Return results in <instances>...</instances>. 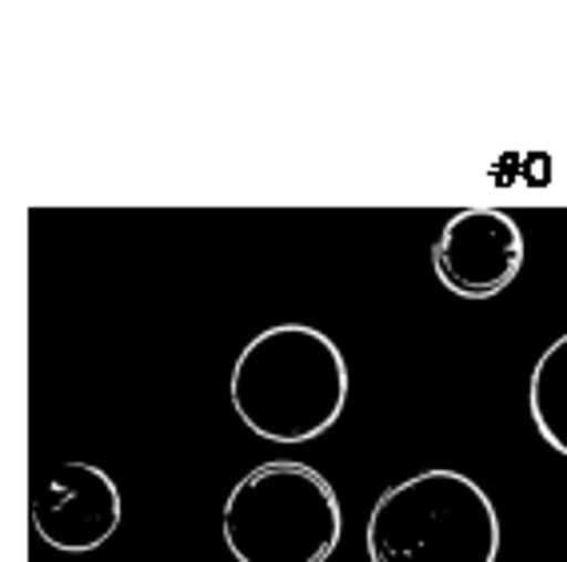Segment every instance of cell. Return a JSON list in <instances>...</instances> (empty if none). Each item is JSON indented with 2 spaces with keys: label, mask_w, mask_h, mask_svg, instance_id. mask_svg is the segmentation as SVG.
I'll return each mask as SVG.
<instances>
[{
  "label": "cell",
  "mask_w": 567,
  "mask_h": 562,
  "mask_svg": "<svg viewBox=\"0 0 567 562\" xmlns=\"http://www.w3.org/2000/svg\"><path fill=\"white\" fill-rule=\"evenodd\" d=\"M524 231L499 208H464L447 216L432 243L436 280L464 300H492L524 271Z\"/></svg>",
  "instance_id": "277c9868"
},
{
  "label": "cell",
  "mask_w": 567,
  "mask_h": 562,
  "mask_svg": "<svg viewBox=\"0 0 567 562\" xmlns=\"http://www.w3.org/2000/svg\"><path fill=\"white\" fill-rule=\"evenodd\" d=\"M220 531L236 562H328L344 534V511L328 475L276 459L236 482Z\"/></svg>",
  "instance_id": "3957f363"
},
{
  "label": "cell",
  "mask_w": 567,
  "mask_h": 562,
  "mask_svg": "<svg viewBox=\"0 0 567 562\" xmlns=\"http://www.w3.org/2000/svg\"><path fill=\"white\" fill-rule=\"evenodd\" d=\"M124 514L121 487L96 462H61L37 479L29 499V519L37 539L52 551L84 554L116 534Z\"/></svg>",
  "instance_id": "5b68a950"
},
{
  "label": "cell",
  "mask_w": 567,
  "mask_h": 562,
  "mask_svg": "<svg viewBox=\"0 0 567 562\" xmlns=\"http://www.w3.org/2000/svg\"><path fill=\"white\" fill-rule=\"evenodd\" d=\"M364 539L372 562H496L499 514L476 479L436 467L388 487Z\"/></svg>",
  "instance_id": "7a4b0ae2"
},
{
  "label": "cell",
  "mask_w": 567,
  "mask_h": 562,
  "mask_svg": "<svg viewBox=\"0 0 567 562\" xmlns=\"http://www.w3.org/2000/svg\"><path fill=\"white\" fill-rule=\"evenodd\" d=\"M348 360L312 323H276L244 343L228 395L240 423L268 443H312L348 403Z\"/></svg>",
  "instance_id": "6da1fadb"
},
{
  "label": "cell",
  "mask_w": 567,
  "mask_h": 562,
  "mask_svg": "<svg viewBox=\"0 0 567 562\" xmlns=\"http://www.w3.org/2000/svg\"><path fill=\"white\" fill-rule=\"evenodd\" d=\"M527 412L536 423L539 439L551 451L567 455V332L532 367L527 383Z\"/></svg>",
  "instance_id": "8992f818"
}]
</instances>
